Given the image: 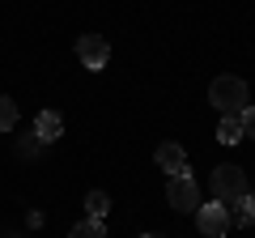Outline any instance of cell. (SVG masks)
I'll list each match as a JSON object with an SVG mask.
<instances>
[{
    "instance_id": "obj_1",
    "label": "cell",
    "mask_w": 255,
    "mask_h": 238,
    "mask_svg": "<svg viewBox=\"0 0 255 238\" xmlns=\"http://www.w3.org/2000/svg\"><path fill=\"white\" fill-rule=\"evenodd\" d=\"M209 102L221 111V115H243L251 102H247V81L243 77H234V73H226V77H213V85H209Z\"/></svg>"
},
{
    "instance_id": "obj_2",
    "label": "cell",
    "mask_w": 255,
    "mask_h": 238,
    "mask_svg": "<svg viewBox=\"0 0 255 238\" xmlns=\"http://www.w3.org/2000/svg\"><path fill=\"white\" fill-rule=\"evenodd\" d=\"M247 192H251V187H247L243 166H217V170H213V200L234 204V200H243Z\"/></svg>"
},
{
    "instance_id": "obj_3",
    "label": "cell",
    "mask_w": 255,
    "mask_h": 238,
    "mask_svg": "<svg viewBox=\"0 0 255 238\" xmlns=\"http://www.w3.org/2000/svg\"><path fill=\"white\" fill-rule=\"evenodd\" d=\"M166 204L179 213H196L200 209V187L191 174H170V187H166Z\"/></svg>"
},
{
    "instance_id": "obj_4",
    "label": "cell",
    "mask_w": 255,
    "mask_h": 238,
    "mask_svg": "<svg viewBox=\"0 0 255 238\" xmlns=\"http://www.w3.org/2000/svg\"><path fill=\"white\" fill-rule=\"evenodd\" d=\"M77 60H81L90 73H98V68H107V60H111V43L102 34H81L77 38Z\"/></svg>"
},
{
    "instance_id": "obj_5",
    "label": "cell",
    "mask_w": 255,
    "mask_h": 238,
    "mask_svg": "<svg viewBox=\"0 0 255 238\" xmlns=\"http://www.w3.org/2000/svg\"><path fill=\"white\" fill-rule=\"evenodd\" d=\"M196 226H200L204 238H221V234L230 230V213H226V204H221V200L200 204V209H196Z\"/></svg>"
},
{
    "instance_id": "obj_6",
    "label": "cell",
    "mask_w": 255,
    "mask_h": 238,
    "mask_svg": "<svg viewBox=\"0 0 255 238\" xmlns=\"http://www.w3.org/2000/svg\"><path fill=\"white\" fill-rule=\"evenodd\" d=\"M153 162L162 166L166 174H187V149H183V145H174V140H166V145H157Z\"/></svg>"
},
{
    "instance_id": "obj_7",
    "label": "cell",
    "mask_w": 255,
    "mask_h": 238,
    "mask_svg": "<svg viewBox=\"0 0 255 238\" xmlns=\"http://www.w3.org/2000/svg\"><path fill=\"white\" fill-rule=\"evenodd\" d=\"M34 136L43 140V145H51V140H60V136H64V119L55 115V111H43V115L34 119Z\"/></svg>"
},
{
    "instance_id": "obj_8",
    "label": "cell",
    "mask_w": 255,
    "mask_h": 238,
    "mask_svg": "<svg viewBox=\"0 0 255 238\" xmlns=\"http://www.w3.org/2000/svg\"><path fill=\"white\" fill-rule=\"evenodd\" d=\"M217 140H221V145H238V140H243V119H238V115H221Z\"/></svg>"
},
{
    "instance_id": "obj_9",
    "label": "cell",
    "mask_w": 255,
    "mask_h": 238,
    "mask_svg": "<svg viewBox=\"0 0 255 238\" xmlns=\"http://www.w3.org/2000/svg\"><path fill=\"white\" fill-rule=\"evenodd\" d=\"M85 213H90L94 221H102L111 213V196L107 192H90V196H85Z\"/></svg>"
},
{
    "instance_id": "obj_10",
    "label": "cell",
    "mask_w": 255,
    "mask_h": 238,
    "mask_svg": "<svg viewBox=\"0 0 255 238\" xmlns=\"http://www.w3.org/2000/svg\"><path fill=\"white\" fill-rule=\"evenodd\" d=\"M68 238H107V226H102V221H94V217H90V221H77Z\"/></svg>"
},
{
    "instance_id": "obj_11",
    "label": "cell",
    "mask_w": 255,
    "mask_h": 238,
    "mask_svg": "<svg viewBox=\"0 0 255 238\" xmlns=\"http://www.w3.org/2000/svg\"><path fill=\"white\" fill-rule=\"evenodd\" d=\"M13 123H17V107L13 98H0V132H13Z\"/></svg>"
},
{
    "instance_id": "obj_12",
    "label": "cell",
    "mask_w": 255,
    "mask_h": 238,
    "mask_svg": "<svg viewBox=\"0 0 255 238\" xmlns=\"http://www.w3.org/2000/svg\"><path fill=\"white\" fill-rule=\"evenodd\" d=\"M38 149H43V140H38V136H26V140H17V153H21V157H34Z\"/></svg>"
},
{
    "instance_id": "obj_13",
    "label": "cell",
    "mask_w": 255,
    "mask_h": 238,
    "mask_svg": "<svg viewBox=\"0 0 255 238\" xmlns=\"http://www.w3.org/2000/svg\"><path fill=\"white\" fill-rule=\"evenodd\" d=\"M238 119H243V136H251V140H255V102H251V107H247Z\"/></svg>"
},
{
    "instance_id": "obj_14",
    "label": "cell",
    "mask_w": 255,
    "mask_h": 238,
    "mask_svg": "<svg viewBox=\"0 0 255 238\" xmlns=\"http://www.w3.org/2000/svg\"><path fill=\"white\" fill-rule=\"evenodd\" d=\"M243 213H247V221L255 217V192H247V196H243Z\"/></svg>"
},
{
    "instance_id": "obj_15",
    "label": "cell",
    "mask_w": 255,
    "mask_h": 238,
    "mask_svg": "<svg viewBox=\"0 0 255 238\" xmlns=\"http://www.w3.org/2000/svg\"><path fill=\"white\" fill-rule=\"evenodd\" d=\"M145 238H153V234H145Z\"/></svg>"
}]
</instances>
